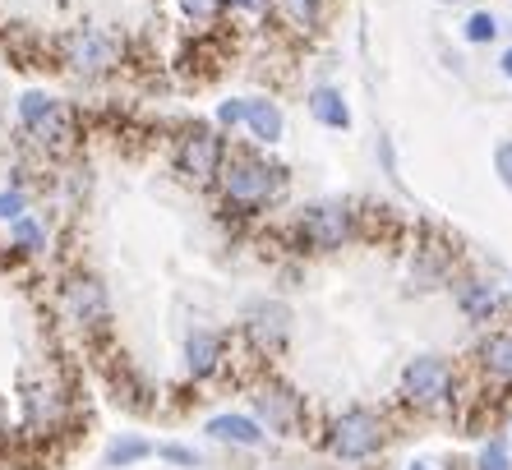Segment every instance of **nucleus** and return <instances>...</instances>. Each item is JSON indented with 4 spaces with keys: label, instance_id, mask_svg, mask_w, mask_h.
<instances>
[{
    "label": "nucleus",
    "instance_id": "c756f323",
    "mask_svg": "<svg viewBox=\"0 0 512 470\" xmlns=\"http://www.w3.org/2000/svg\"><path fill=\"white\" fill-rule=\"evenodd\" d=\"M499 74H503V79L512 83V42H508V47L499 51Z\"/></svg>",
    "mask_w": 512,
    "mask_h": 470
},
{
    "label": "nucleus",
    "instance_id": "39448f33",
    "mask_svg": "<svg viewBox=\"0 0 512 470\" xmlns=\"http://www.w3.org/2000/svg\"><path fill=\"white\" fill-rule=\"evenodd\" d=\"M227 157H231V134H222L213 120H194L171 143V171L180 176V185L190 189H217Z\"/></svg>",
    "mask_w": 512,
    "mask_h": 470
},
{
    "label": "nucleus",
    "instance_id": "f3484780",
    "mask_svg": "<svg viewBox=\"0 0 512 470\" xmlns=\"http://www.w3.org/2000/svg\"><path fill=\"white\" fill-rule=\"evenodd\" d=\"M5 245H10L19 259H42V254L51 249L47 217H42V212H33V208H28L24 217H14V222L5 226Z\"/></svg>",
    "mask_w": 512,
    "mask_h": 470
},
{
    "label": "nucleus",
    "instance_id": "7c9ffc66",
    "mask_svg": "<svg viewBox=\"0 0 512 470\" xmlns=\"http://www.w3.org/2000/svg\"><path fill=\"white\" fill-rule=\"evenodd\" d=\"M406 470H439V466H434V461H411Z\"/></svg>",
    "mask_w": 512,
    "mask_h": 470
},
{
    "label": "nucleus",
    "instance_id": "f8f14e48",
    "mask_svg": "<svg viewBox=\"0 0 512 470\" xmlns=\"http://www.w3.org/2000/svg\"><path fill=\"white\" fill-rule=\"evenodd\" d=\"M180 360H185V374L194 383H208L227 369L231 360V337L222 328H190L185 341H180Z\"/></svg>",
    "mask_w": 512,
    "mask_h": 470
},
{
    "label": "nucleus",
    "instance_id": "ddd939ff",
    "mask_svg": "<svg viewBox=\"0 0 512 470\" xmlns=\"http://www.w3.org/2000/svg\"><path fill=\"white\" fill-rule=\"evenodd\" d=\"M305 116L328 134H346L356 125V111H351V97H346L342 83H310L305 88Z\"/></svg>",
    "mask_w": 512,
    "mask_h": 470
},
{
    "label": "nucleus",
    "instance_id": "6e6552de",
    "mask_svg": "<svg viewBox=\"0 0 512 470\" xmlns=\"http://www.w3.org/2000/svg\"><path fill=\"white\" fill-rule=\"evenodd\" d=\"M236 328H240V337L250 341L254 355L277 360V355L291 346V337H296V309L286 305L282 295H250V300L240 305Z\"/></svg>",
    "mask_w": 512,
    "mask_h": 470
},
{
    "label": "nucleus",
    "instance_id": "aec40b11",
    "mask_svg": "<svg viewBox=\"0 0 512 470\" xmlns=\"http://www.w3.org/2000/svg\"><path fill=\"white\" fill-rule=\"evenodd\" d=\"M277 14L286 19L291 33H323V19H328V0H277Z\"/></svg>",
    "mask_w": 512,
    "mask_h": 470
},
{
    "label": "nucleus",
    "instance_id": "a211bd4d",
    "mask_svg": "<svg viewBox=\"0 0 512 470\" xmlns=\"http://www.w3.org/2000/svg\"><path fill=\"white\" fill-rule=\"evenodd\" d=\"M65 392L56 388V383H28L24 388V420H28V429H56L60 424V415H65Z\"/></svg>",
    "mask_w": 512,
    "mask_h": 470
},
{
    "label": "nucleus",
    "instance_id": "6ab92c4d",
    "mask_svg": "<svg viewBox=\"0 0 512 470\" xmlns=\"http://www.w3.org/2000/svg\"><path fill=\"white\" fill-rule=\"evenodd\" d=\"M148 457H157V447L148 443L143 434H116L107 443V452H102V466L107 470H134L139 461H148Z\"/></svg>",
    "mask_w": 512,
    "mask_h": 470
},
{
    "label": "nucleus",
    "instance_id": "c85d7f7f",
    "mask_svg": "<svg viewBox=\"0 0 512 470\" xmlns=\"http://www.w3.org/2000/svg\"><path fill=\"white\" fill-rule=\"evenodd\" d=\"M227 10L240 14V19H263V14L277 10V0H227Z\"/></svg>",
    "mask_w": 512,
    "mask_h": 470
},
{
    "label": "nucleus",
    "instance_id": "473e14b6",
    "mask_svg": "<svg viewBox=\"0 0 512 470\" xmlns=\"http://www.w3.org/2000/svg\"><path fill=\"white\" fill-rule=\"evenodd\" d=\"M263 470H296V466H263Z\"/></svg>",
    "mask_w": 512,
    "mask_h": 470
},
{
    "label": "nucleus",
    "instance_id": "7ed1b4c3",
    "mask_svg": "<svg viewBox=\"0 0 512 470\" xmlns=\"http://www.w3.org/2000/svg\"><path fill=\"white\" fill-rule=\"evenodd\" d=\"M56 60L70 79L102 83L125 70V37L102 24H79L56 37Z\"/></svg>",
    "mask_w": 512,
    "mask_h": 470
},
{
    "label": "nucleus",
    "instance_id": "9b49d317",
    "mask_svg": "<svg viewBox=\"0 0 512 470\" xmlns=\"http://www.w3.org/2000/svg\"><path fill=\"white\" fill-rule=\"evenodd\" d=\"M448 291H453L457 314H462L471 328H494V323H503V314H508V286H503L499 277H489V272H457Z\"/></svg>",
    "mask_w": 512,
    "mask_h": 470
},
{
    "label": "nucleus",
    "instance_id": "f257e3e1",
    "mask_svg": "<svg viewBox=\"0 0 512 470\" xmlns=\"http://www.w3.org/2000/svg\"><path fill=\"white\" fill-rule=\"evenodd\" d=\"M213 194L231 217H268L291 199V166L277 162L273 148H231Z\"/></svg>",
    "mask_w": 512,
    "mask_h": 470
},
{
    "label": "nucleus",
    "instance_id": "a878e982",
    "mask_svg": "<svg viewBox=\"0 0 512 470\" xmlns=\"http://www.w3.org/2000/svg\"><path fill=\"white\" fill-rule=\"evenodd\" d=\"M157 461H167V466H176V470H199L203 466V457L185 443H162L157 447Z\"/></svg>",
    "mask_w": 512,
    "mask_h": 470
},
{
    "label": "nucleus",
    "instance_id": "cd10ccee",
    "mask_svg": "<svg viewBox=\"0 0 512 470\" xmlns=\"http://www.w3.org/2000/svg\"><path fill=\"white\" fill-rule=\"evenodd\" d=\"M374 162L383 166V176L393 180H402V171H397V148H393V139H388V134H379V143H374Z\"/></svg>",
    "mask_w": 512,
    "mask_h": 470
},
{
    "label": "nucleus",
    "instance_id": "f03ea898",
    "mask_svg": "<svg viewBox=\"0 0 512 470\" xmlns=\"http://www.w3.org/2000/svg\"><path fill=\"white\" fill-rule=\"evenodd\" d=\"M286 235L300 254H342L360 240V208L351 199H310L291 208Z\"/></svg>",
    "mask_w": 512,
    "mask_h": 470
},
{
    "label": "nucleus",
    "instance_id": "423d86ee",
    "mask_svg": "<svg viewBox=\"0 0 512 470\" xmlns=\"http://www.w3.org/2000/svg\"><path fill=\"white\" fill-rule=\"evenodd\" d=\"M56 305L60 318L84 337H111L116 323V305H111V286L97 277L93 268H70L56 286Z\"/></svg>",
    "mask_w": 512,
    "mask_h": 470
},
{
    "label": "nucleus",
    "instance_id": "b1692460",
    "mask_svg": "<svg viewBox=\"0 0 512 470\" xmlns=\"http://www.w3.org/2000/svg\"><path fill=\"white\" fill-rule=\"evenodd\" d=\"M471 470H512V443L508 438H485Z\"/></svg>",
    "mask_w": 512,
    "mask_h": 470
},
{
    "label": "nucleus",
    "instance_id": "dca6fc26",
    "mask_svg": "<svg viewBox=\"0 0 512 470\" xmlns=\"http://www.w3.org/2000/svg\"><path fill=\"white\" fill-rule=\"evenodd\" d=\"M476 365L489 383L512 388V323H494V328H485V337L476 341Z\"/></svg>",
    "mask_w": 512,
    "mask_h": 470
},
{
    "label": "nucleus",
    "instance_id": "412c9836",
    "mask_svg": "<svg viewBox=\"0 0 512 470\" xmlns=\"http://www.w3.org/2000/svg\"><path fill=\"white\" fill-rule=\"evenodd\" d=\"M503 37V24H499V14L494 10H471L462 19V42L466 47H494Z\"/></svg>",
    "mask_w": 512,
    "mask_h": 470
},
{
    "label": "nucleus",
    "instance_id": "0eeeda50",
    "mask_svg": "<svg viewBox=\"0 0 512 470\" xmlns=\"http://www.w3.org/2000/svg\"><path fill=\"white\" fill-rule=\"evenodd\" d=\"M388 447V420L374 406H346L323 429V452L337 466H365Z\"/></svg>",
    "mask_w": 512,
    "mask_h": 470
},
{
    "label": "nucleus",
    "instance_id": "2f4dec72",
    "mask_svg": "<svg viewBox=\"0 0 512 470\" xmlns=\"http://www.w3.org/2000/svg\"><path fill=\"white\" fill-rule=\"evenodd\" d=\"M434 5H462V0H434Z\"/></svg>",
    "mask_w": 512,
    "mask_h": 470
},
{
    "label": "nucleus",
    "instance_id": "2eb2a0df",
    "mask_svg": "<svg viewBox=\"0 0 512 470\" xmlns=\"http://www.w3.org/2000/svg\"><path fill=\"white\" fill-rule=\"evenodd\" d=\"M203 434L213 438V443H222V447H245V452H254V447H263L268 438H273L259 420H254V411H222V415H213V420L203 424Z\"/></svg>",
    "mask_w": 512,
    "mask_h": 470
},
{
    "label": "nucleus",
    "instance_id": "4be33fe9",
    "mask_svg": "<svg viewBox=\"0 0 512 470\" xmlns=\"http://www.w3.org/2000/svg\"><path fill=\"white\" fill-rule=\"evenodd\" d=\"M176 5V14L185 19L190 28H213V24H222L227 19V0H171Z\"/></svg>",
    "mask_w": 512,
    "mask_h": 470
},
{
    "label": "nucleus",
    "instance_id": "393cba45",
    "mask_svg": "<svg viewBox=\"0 0 512 470\" xmlns=\"http://www.w3.org/2000/svg\"><path fill=\"white\" fill-rule=\"evenodd\" d=\"M28 208H33V199L24 194V185H5V189H0V222H5V226H10L14 217H24Z\"/></svg>",
    "mask_w": 512,
    "mask_h": 470
},
{
    "label": "nucleus",
    "instance_id": "20e7f679",
    "mask_svg": "<svg viewBox=\"0 0 512 470\" xmlns=\"http://www.w3.org/2000/svg\"><path fill=\"white\" fill-rule=\"evenodd\" d=\"M457 388H462V374H457L453 355L439 351H420L402 365L397 378V401L416 415H443L457 406Z\"/></svg>",
    "mask_w": 512,
    "mask_h": 470
},
{
    "label": "nucleus",
    "instance_id": "4468645a",
    "mask_svg": "<svg viewBox=\"0 0 512 470\" xmlns=\"http://www.w3.org/2000/svg\"><path fill=\"white\" fill-rule=\"evenodd\" d=\"M245 139L254 148H282L286 139V111L268 93H245Z\"/></svg>",
    "mask_w": 512,
    "mask_h": 470
},
{
    "label": "nucleus",
    "instance_id": "5701e85b",
    "mask_svg": "<svg viewBox=\"0 0 512 470\" xmlns=\"http://www.w3.org/2000/svg\"><path fill=\"white\" fill-rule=\"evenodd\" d=\"M213 125L222 134H245V93H231V97H222V102L213 106Z\"/></svg>",
    "mask_w": 512,
    "mask_h": 470
},
{
    "label": "nucleus",
    "instance_id": "72a5a7b5",
    "mask_svg": "<svg viewBox=\"0 0 512 470\" xmlns=\"http://www.w3.org/2000/svg\"><path fill=\"white\" fill-rule=\"evenodd\" d=\"M508 282H512V277H508Z\"/></svg>",
    "mask_w": 512,
    "mask_h": 470
},
{
    "label": "nucleus",
    "instance_id": "9d476101",
    "mask_svg": "<svg viewBox=\"0 0 512 470\" xmlns=\"http://www.w3.org/2000/svg\"><path fill=\"white\" fill-rule=\"evenodd\" d=\"M250 411L273 438H300L305 434V420H310L305 397L291 383H282V378H263L259 388L250 392Z\"/></svg>",
    "mask_w": 512,
    "mask_h": 470
},
{
    "label": "nucleus",
    "instance_id": "1a4fd4ad",
    "mask_svg": "<svg viewBox=\"0 0 512 470\" xmlns=\"http://www.w3.org/2000/svg\"><path fill=\"white\" fill-rule=\"evenodd\" d=\"M14 120H19L24 139L37 143V148H47V153L70 148V139H74L70 102L56 97V93H47V88H28V93H19V102H14Z\"/></svg>",
    "mask_w": 512,
    "mask_h": 470
},
{
    "label": "nucleus",
    "instance_id": "bb28decb",
    "mask_svg": "<svg viewBox=\"0 0 512 470\" xmlns=\"http://www.w3.org/2000/svg\"><path fill=\"white\" fill-rule=\"evenodd\" d=\"M489 162H494V176H499V185L512 194V139H499V143H494Z\"/></svg>",
    "mask_w": 512,
    "mask_h": 470
}]
</instances>
